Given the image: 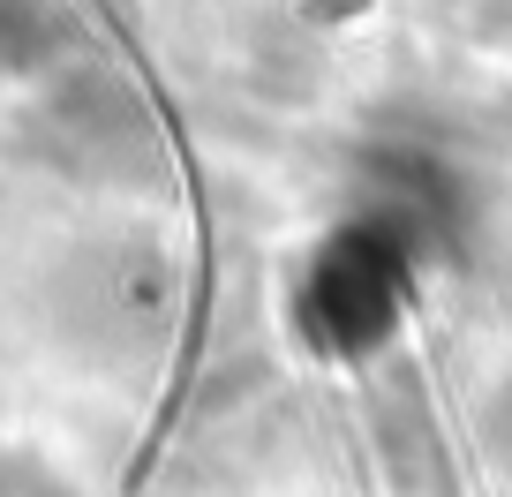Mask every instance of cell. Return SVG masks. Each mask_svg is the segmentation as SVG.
Returning <instances> with one entry per match:
<instances>
[{
	"mask_svg": "<svg viewBox=\"0 0 512 497\" xmlns=\"http://www.w3.org/2000/svg\"><path fill=\"white\" fill-rule=\"evenodd\" d=\"M38 151L76 181H121L136 166H151V121L121 83H106V76L83 83L76 76L38 113Z\"/></svg>",
	"mask_w": 512,
	"mask_h": 497,
	"instance_id": "6da1fadb",
	"label": "cell"
},
{
	"mask_svg": "<svg viewBox=\"0 0 512 497\" xmlns=\"http://www.w3.org/2000/svg\"><path fill=\"white\" fill-rule=\"evenodd\" d=\"M400 249L377 234L362 241H339V249H324L317 272H309L302 287V324L317 347L332 354H362L369 339L392 324V309H400Z\"/></svg>",
	"mask_w": 512,
	"mask_h": 497,
	"instance_id": "7a4b0ae2",
	"label": "cell"
},
{
	"mask_svg": "<svg viewBox=\"0 0 512 497\" xmlns=\"http://www.w3.org/2000/svg\"><path fill=\"white\" fill-rule=\"evenodd\" d=\"M490 437H497V452L512 460V385H505V392L490 400Z\"/></svg>",
	"mask_w": 512,
	"mask_h": 497,
	"instance_id": "3957f363",
	"label": "cell"
}]
</instances>
